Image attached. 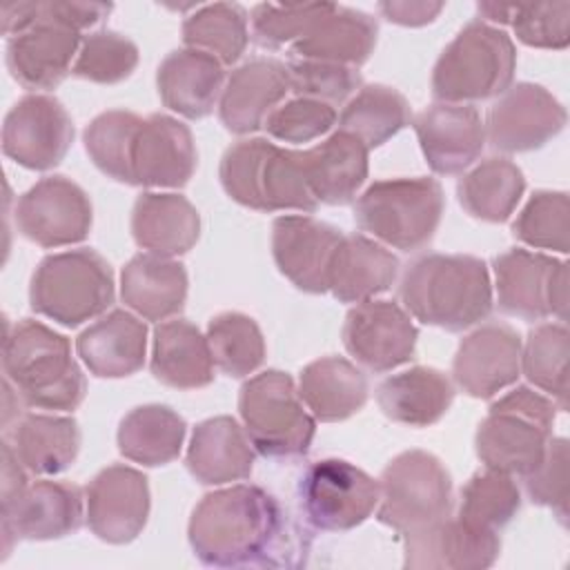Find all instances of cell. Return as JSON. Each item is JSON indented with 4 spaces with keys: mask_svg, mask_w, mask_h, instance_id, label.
Instances as JSON below:
<instances>
[{
    "mask_svg": "<svg viewBox=\"0 0 570 570\" xmlns=\"http://www.w3.org/2000/svg\"><path fill=\"white\" fill-rule=\"evenodd\" d=\"M399 296L416 321L448 332L468 330L492 312L488 265L470 254H423L399 285Z\"/></svg>",
    "mask_w": 570,
    "mask_h": 570,
    "instance_id": "cell-2",
    "label": "cell"
},
{
    "mask_svg": "<svg viewBox=\"0 0 570 570\" xmlns=\"http://www.w3.org/2000/svg\"><path fill=\"white\" fill-rule=\"evenodd\" d=\"M187 423L169 405L149 403L127 412L118 425V450L125 459L156 468L178 459Z\"/></svg>",
    "mask_w": 570,
    "mask_h": 570,
    "instance_id": "cell-38",
    "label": "cell"
},
{
    "mask_svg": "<svg viewBox=\"0 0 570 570\" xmlns=\"http://www.w3.org/2000/svg\"><path fill=\"white\" fill-rule=\"evenodd\" d=\"M223 62L198 49H176L165 56L156 71L163 105L189 120L212 114L223 94Z\"/></svg>",
    "mask_w": 570,
    "mask_h": 570,
    "instance_id": "cell-26",
    "label": "cell"
},
{
    "mask_svg": "<svg viewBox=\"0 0 570 570\" xmlns=\"http://www.w3.org/2000/svg\"><path fill=\"white\" fill-rule=\"evenodd\" d=\"M187 285L183 263L158 254H136L122 267L120 298L138 316L163 321L185 307Z\"/></svg>",
    "mask_w": 570,
    "mask_h": 570,
    "instance_id": "cell-32",
    "label": "cell"
},
{
    "mask_svg": "<svg viewBox=\"0 0 570 570\" xmlns=\"http://www.w3.org/2000/svg\"><path fill=\"white\" fill-rule=\"evenodd\" d=\"M149 367L163 385L176 390H198L214 381L207 336L187 318H174L154 330Z\"/></svg>",
    "mask_w": 570,
    "mask_h": 570,
    "instance_id": "cell-35",
    "label": "cell"
},
{
    "mask_svg": "<svg viewBox=\"0 0 570 570\" xmlns=\"http://www.w3.org/2000/svg\"><path fill=\"white\" fill-rule=\"evenodd\" d=\"M138 65V47L118 31H96L82 38L71 73L96 85H118L127 80Z\"/></svg>",
    "mask_w": 570,
    "mask_h": 570,
    "instance_id": "cell-48",
    "label": "cell"
},
{
    "mask_svg": "<svg viewBox=\"0 0 570 570\" xmlns=\"http://www.w3.org/2000/svg\"><path fill=\"white\" fill-rule=\"evenodd\" d=\"M114 296V272L89 247L45 256L29 285L31 309L65 327L100 316Z\"/></svg>",
    "mask_w": 570,
    "mask_h": 570,
    "instance_id": "cell-8",
    "label": "cell"
},
{
    "mask_svg": "<svg viewBox=\"0 0 570 570\" xmlns=\"http://www.w3.org/2000/svg\"><path fill=\"white\" fill-rule=\"evenodd\" d=\"M87 525L107 543L122 546L134 541L149 519L147 476L129 465L100 470L85 488Z\"/></svg>",
    "mask_w": 570,
    "mask_h": 570,
    "instance_id": "cell-17",
    "label": "cell"
},
{
    "mask_svg": "<svg viewBox=\"0 0 570 570\" xmlns=\"http://www.w3.org/2000/svg\"><path fill=\"white\" fill-rule=\"evenodd\" d=\"M207 343L218 370L243 379L265 361V338L258 323L243 312L216 314L207 325Z\"/></svg>",
    "mask_w": 570,
    "mask_h": 570,
    "instance_id": "cell-44",
    "label": "cell"
},
{
    "mask_svg": "<svg viewBox=\"0 0 570 570\" xmlns=\"http://www.w3.org/2000/svg\"><path fill=\"white\" fill-rule=\"evenodd\" d=\"M76 350L98 379L131 376L145 363L147 325L127 309H111L80 332Z\"/></svg>",
    "mask_w": 570,
    "mask_h": 570,
    "instance_id": "cell-28",
    "label": "cell"
},
{
    "mask_svg": "<svg viewBox=\"0 0 570 570\" xmlns=\"http://www.w3.org/2000/svg\"><path fill=\"white\" fill-rule=\"evenodd\" d=\"M376 401L390 421L410 428H428L441 421L450 410L454 385L441 370L416 365L387 376L376 390Z\"/></svg>",
    "mask_w": 570,
    "mask_h": 570,
    "instance_id": "cell-34",
    "label": "cell"
},
{
    "mask_svg": "<svg viewBox=\"0 0 570 570\" xmlns=\"http://www.w3.org/2000/svg\"><path fill=\"white\" fill-rule=\"evenodd\" d=\"M73 142V122L53 96L20 98L2 122V151L13 163L45 171L60 165Z\"/></svg>",
    "mask_w": 570,
    "mask_h": 570,
    "instance_id": "cell-14",
    "label": "cell"
},
{
    "mask_svg": "<svg viewBox=\"0 0 570 570\" xmlns=\"http://www.w3.org/2000/svg\"><path fill=\"white\" fill-rule=\"evenodd\" d=\"M198 154L185 122L167 114L140 120L131 142L129 171L138 187H183L196 171Z\"/></svg>",
    "mask_w": 570,
    "mask_h": 570,
    "instance_id": "cell-20",
    "label": "cell"
},
{
    "mask_svg": "<svg viewBox=\"0 0 570 570\" xmlns=\"http://www.w3.org/2000/svg\"><path fill=\"white\" fill-rule=\"evenodd\" d=\"M247 40V11L236 2L203 4L183 22V42L223 65H234L245 53Z\"/></svg>",
    "mask_w": 570,
    "mask_h": 570,
    "instance_id": "cell-41",
    "label": "cell"
},
{
    "mask_svg": "<svg viewBox=\"0 0 570 570\" xmlns=\"http://www.w3.org/2000/svg\"><path fill=\"white\" fill-rule=\"evenodd\" d=\"M519 508L521 492L512 474L485 468L483 472L472 474L468 483L461 488L459 519L472 525L499 532L517 517Z\"/></svg>",
    "mask_w": 570,
    "mask_h": 570,
    "instance_id": "cell-45",
    "label": "cell"
},
{
    "mask_svg": "<svg viewBox=\"0 0 570 570\" xmlns=\"http://www.w3.org/2000/svg\"><path fill=\"white\" fill-rule=\"evenodd\" d=\"M11 448L33 474H60L80 452V428L73 416L24 414L11 432Z\"/></svg>",
    "mask_w": 570,
    "mask_h": 570,
    "instance_id": "cell-37",
    "label": "cell"
},
{
    "mask_svg": "<svg viewBox=\"0 0 570 570\" xmlns=\"http://www.w3.org/2000/svg\"><path fill=\"white\" fill-rule=\"evenodd\" d=\"M131 236L158 256H180L200 236L198 209L180 194L142 191L131 209Z\"/></svg>",
    "mask_w": 570,
    "mask_h": 570,
    "instance_id": "cell-31",
    "label": "cell"
},
{
    "mask_svg": "<svg viewBox=\"0 0 570 570\" xmlns=\"http://www.w3.org/2000/svg\"><path fill=\"white\" fill-rule=\"evenodd\" d=\"M238 414L249 443L265 459L303 456L316 434L294 379L281 370H265L243 383Z\"/></svg>",
    "mask_w": 570,
    "mask_h": 570,
    "instance_id": "cell-9",
    "label": "cell"
},
{
    "mask_svg": "<svg viewBox=\"0 0 570 570\" xmlns=\"http://www.w3.org/2000/svg\"><path fill=\"white\" fill-rule=\"evenodd\" d=\"M557 405L525 385H517L488 407L474 448L488 470L528 474L539 465L552 436Z\"/></svg>",
    "mask_w": 570,
    "mask_h": 570,
    "instance_id": "cell-6",
    "label": "cell"
},
{
    "mask_svg": "<svg viewBox=\"0 0 570 570\" xmlns=\"http://www.w3.org/2000/svg\"><path fill=\"white\" fill-rule=\"evenodd\" d=\"M521 374V338L505 323H485L468 334L454 354L452 376L472 399H492Z\"/></svg>",
    "mask_w": 570,
    "mask_h": 570,
    "instance_id": "cell-22",
    "label": "cell"
},
{
    "mask_svg": "<svg viewBox=\"0 0 570 570\" xmlns=\"http://www.w3.org/2000/svg\"><path fill=\"white\" fill-rule=\"evenodd\" d=\"M289 91L287 65L274 58H254L232 71L218 100V116L227 131L252 134Z\"/></svg>",
    "mask_w": 570,
    "mask_h": 570,
    "instance_id": "cell-25",
    "label": "cell"
},
{
    "mask_svg": "<svg viewBox=\"0 0 570 570\" xmlns=\"http://www.w3.org/2000/svg\"><path fill=\"white\" fill-rule=\"evenodd\" d=\"M298 394L318 421L336 423L354 416L367 403L370 383L352 361L323 356L303 367Z\"/></svg>",
    "mask_w": 570,
    "mask_h": 570,
    "instance_id": "cell-36",
    "label": "cell"
},
{
    "mask_svg": "<svg viewBox=\"0 0 570 570\" xmlns=\"http://www.w3.org/2000/svg\"><path fill=\"white\" fill-rule=\"evenodd\" d=\"M445 209L436 178H387L372 183L354 205L356 225L401 252L430 245Z\"/></svg>",
    "mask_w": 570,
    "mask_h": 570,
    "instance_id": "cell-7",
    "label": "cell"
},
{
    "mask_svg": "<svg viewBox=\"0 0 570 570\" xmlns=\"http://www.w3.org/2000/svg\"><path fill=\"white\" fill-rule=\"evenodd\" d=\"M419 330L394 301H363L345 314L343 345L358 365L383 374L407 363L416 352Z\"/></svg>",
    "mask_w": 570,
    "mask_h": 570,
    "instance_id": "cell-16",
    "label": "cell"
},
{
    "mask_svg": "<svg viewBox=\"0 0 570 570\" xmlns=\"http://www.w3.org/2000/svg\"><path fill=\"white\" fill-rule=\"evenodd\" d=\"M4 379L29 407L76 410L87 394V379L71 356L67 336L40 321L22 318L4 336Z\"/></svg>",
    "mask_w": 570,
    "mask_h": 570,
    "instance_id": "cell-3",
    "label": "cell"
},
{
    "mask_svg": "<svg viewBox=\"0 0 570 570\" xmlns=\"http://www.w3.org/2000/svg\"><path fill=\"white\" fill-rule=\"evenodd\" d=\"M114 9L111 2H76V0H49V2H33V0H18L2 4V33L16 36L29 29L36 20H51L76 31L94 27L102 22L109 11Z\"/></svg>",
    "mask_w": 570,
    "mask_h": 570,
    "instance_id": "cell-49",
    "label": "cell"
},
{
    "mask_svg": "<svg viewBox=\"0 0 570 570\" xmlns=\"http://www.w3.org/2000/svg\"><path fill=\"white\" fill-rule=\"evenodd\" d=\"M566 107L541 85L517 82L490 107L485 138L505 154L532 151L550 142L566 127Z\"/></svg>",
    "mask_w": 570,
    "mask_h": 570,
    "instance_id": "cell-15",
    "label": "cell"
},
{
    "mask_svg": "<svg viewBox=\"0 0 570 570\" xmlns=\"http://www.w3.org/2000/svg\"><path fill=\"white\" fill-rule=\"evenodd\" d=\"M225 194L256 212H316L318 200L309 189L303 151L285 149L267 138L234 142L218 169Z\"/></svg>",
    "mask_w": 570,
    "mask_h": 570,
    "instance_id": "cell-4",
    "label": "cell"
},
{
    "mask_svg": "<svg viewBox=\"0 0 570 570\" xmlns=\"http://www.w3.org/2000/svg\"><path fill=\"white\" fill-rule=\"evenodd\" d=\"M412 125L425 163L439 176L461 174L485 145V127L472 105L436 102L423 109Z\"/></svg>",
    "mask_w": 570,
    "mask_h": 570,
    "instance_id": "cell-23",
    "label": "cell"
},
{
    "mask_svg": "<svg viewBox=\"0 0 570 570\" xmlns=\"http://www.w3.org/2000/svg\"><path fill=\"white\" fill-rule=\"evenodd\" d=\"M140 116L125 109L98 114L85 129V149L91 163L109 178L131 185L129 156L131 142L140 127Z\"/></svg>",
    "mask_w": 570,
    "mask_h": 570,
    "instance_id": "cell-46",
    "label": "cell"
},
{
    "mask_svg": "<svg viewBox=\"0 0 570 570\" xmlns=\"http://www.w3.org/2000/svg\"><path fill=\"white\" fill-rule=\"evenodd\" d=\"M476 9L490 22L512 24L517 38L528 47L566 49L570 45V2L566 0L539 4L479 2Z\"/></svg>",
    "mask_w": 570,
    "mask_h": 570,
    "instance_id": "cell-42",
    "label": "cell"
},
{
    "mask_svg": "<svg viewBox=\"0 0 570 570\" xmlns=\"http://www.w3.org/2000/svg\"><path fill=\"white\" fill-rule=\"evenodd\" d=\"M82 492L67 481L29 483L16 499L2 505L4 550L13 539L51 541L76 534L85 519Z\"/></svg>",
    "mask_w": 570,
    "mask_h": 570,
    "instance_id": "cell-18",
    "label": "cell"
},
{
    "mask_svg": "<svg viewBox=\"0 0 570 570\" xmlns=\"http://www.w3.org/2000/svg\"><path fill=\"white\" fill-rule=\"evenodd\" d=\"M343 232L312 216H278L272 223V254L278 272L307 294H325L334 249Z\"/></svg>",
    "mask_w": 570,
    "mask_h": 570,
    "instance_id": "cell-21",
    "label": "cell"
},
{
    "mask_svg": "<svg viewBox=\"0 0 570 570\" xmlns=\"http://www.w3.org/2000/svg\"><path fill=\"white\" fill-rule=\"evenodd\" d=\"M568 476L570 443L563 436H550L539 465L521 476L528 499L537 505L550 508L561 525L568 521Z\"/></svg>",
    "mask_w": 570,
    "mask_h": 570,
    "instance_id": "cell-52",
    "label": "cell"
},
{
    "mask_svg": "<svg viewBox=\"0 0 570 570\" xmlns=\"http://www.w3.org/2000/svg\"><path fill=\"white\" fill-rule=\"evenodd\" d=\"M332 2H303V4H274L261 2L252 9V36L258 47L278 49L301 40L312 24L323 18Z\"/></svg>",
    "mask_w": 570,
    "mask_h": 570,
    "instance_id": "cell-50",
    "label": "cell"
},
{
    "mask_svg": "<svg viewBox=\"0 0 570 570\" xmlns=\"http://www.w3.org/2000/svg\"><path fill=\"white\" fill-rule=\"evenodd\" d=\"M287 76L289 91L298 98H312L327 105L345 102L363 85V78L354 67L318 60L289 58Z\"/></svg>",
    "mask_w": 570,
    "mask_h": 570,
    "instance_id": "cell-51",
    "label": "cell"
},
{
    "mask_svg": "<svg viewBox=\"0 0 570 570\" xmlns=\"http://www.w3.org/2000/svg\"><path fill=\"white\" fill-rule=\"evenodd\" d=\"M443 2L432 0H387L379 2V11L387 22L401 24V27H423L432 22L441 11Z\"/></svg>",
    "mask_w": 570,
    "mask_h": 570,
    "instance_id": "cell-54",
    "label": "cell"
},
{
    "mask_svg": "<svg viewBox=\"0 0 570 570\" xmlns=\"http://www.w3.org/2000/svg\"><path fill=\"white\" fill-rule=\"evenodd\" d=\"M367 154L370 149L343 129L305 149V176L316 200L325 205L352 203L367 178Z\"/></svg>",
    "mask_w": 570,
    "mask_h": 570,
    "instance_id": "cell-33",
    "label": "cell"
},
{
    "mask_svg": "<svg viewBox=\"0 0 570 570\" xmlns=\"http://www.w3.org/2000/svg\"><path fill=\"white\" fill-rule=\"evenodd\" d=\"M305 521L323 532L361 525L379 505V481L343 459L314 461L298 481Z\"/></svg>",
    "mask_w": 570,
    "mask_h": 570,
    "instance_id": "cell-11",
    "label": "cell"
},
{
    "mask_svg": "<svg viewBox=\"0 0 570 570\" xmlns=\"http://www.w3.org/2000/svg\"><path fill=\"white\" fill-rule=\"evenodd\" d=\"M80 45V31L51 20H36L29 29L9 36L7 69L24 89H56L71 73V60Z\"/></svg>",
    "mask_w": 570,
    "mask_h": 570,
    "instance_id": "cell-24",
    "label": "cell"
},
{
    "mask_svg": "<svg viewBox=\"0 0 570 570\" xmlns=\"http://www.w3.org/2000/svg\"><path fill=\"white\" fill-rule=\"evenodd\" d=\"M570 334L566 323H541L530 330L521 347V365L528 381L550 394L559 410H568Z\"/></svg>",
    "mask_w": 570,
    "mask_h": 570,
    "instance_id": "cell-43",
    "label": "cell"
},
{
    "mask_svg": "<svg viewBox=\"0 0 570 570\" xmlns=\"http://www.w3.org/2000/svg\"><path fill=\"white\" fill-rule=\"evenodd\" d=\"M412 120L410 102L387 85H365L343 107L338 125L367 149L381 147Z\"/></svg>",
    "mask_w": 570,
    "mask_h": 570,
    "instance_id": "cell-40",
    "label": "cell"
},
{
    "mask_svg": "<svg viewBox=\"0 0 570 570\" xmlns=\"http://www.w3.org/2000/svg\"><path fill=\"white\" fill-rule=\"evenodd\" d=\"M514 69L512 38L483 20H470L441 51L432 69V96L454 105L488 100L512 85Z\"/></svg>",
    "mask_w": 570,
    "mask_h": 570,
    "instance_id": "cell-5",
    "label": "cell"
},
{
    "mask_svg": "<svg viewBox=\"0 0 570 570\" xmlns=\"http://www.w3.org/2000/svg\"><path fill=\"white\" fill-rule=\"evenodd\" d=\"M399 274V258L363 234H343L334 249L327 292L341 303H363L387 292Z\"/></svg>",
    "mask_w": 570,
    "mask_h": 570,
    "instance_id": "cell-30",
    "label": "cell"
},
{
    "mask_svg": "<svg viewBox=\"0 0 570 570\" xmlns=\"http://www.w3.org/2000/svg\"><path fill=\"white\" fill-rule=\"evenodd\" d=\"M336 122V109L327 102L312 98H294L285 105L276 107L267 120L265 129L272 138L283 142H309L323 134H327Z\"/></svg>",
    "mask_w": 570,
    "mask_h": 570,
    "instance_id": "cell-53",
    "label": "cell"
},
{
    "mask_svg": "<svg viewBox=\"0 0 570 570\" xmlns=\"http://www.w3.org/2000/svg\"><path fill=\"white\" fill-rule=\"evenodd\" d=\"M525 191L523 171L508 158H485L456 185L461 207L479 220L505 223Z\"/></svg>",
    "mask_w": 570,
    "mask_h": 570,
    "instance_id": "cell-39",
    "label": "cell"
},
{
    "mask_svg": "<svg viewBox=\"0 0 570 570\" xmlns=\"http://www.w3.org/2000/svg\"><path fill=\"white\" fill-rule=\"evenodd\" d=\"M452 510V476L439 456L407 450L394 456L379 479L376 519L407 534L432 525Z\"/></svg>",
    "mask_w": 570,
    "mask_h": 570,
    "instance_id": "cell-10",
    "label": "cell"
},
{
    "mask_svg": "<svg viewBox=\"0 0 570 570\" xmlns=\"http://www.w3.org/2000/svg\"><path fill=\"white\" fill-rule=\"evenodd\" d=\"M376 36V18L361 9L334 4L301 40L289 47V58L334 62L356 69L374 51Z\"/></svg>",
    "mask_w": 570,
    "mask_h": 570,
    "instance_id": "cell-29",
    "label": "cell"
},
{
    "mask_svg": "<svg viewBox=\"0 0 570 570\" xmlns=\"http://www.w3.org/2000/svg\"><path fill=\"white\" fill-rule=\"evenodd\" d=\"M187 539L209 568H296L309 550L278 499L252 483L205 494L191 512Z\"/></svg>",
    "mask_w": 570,
    "mask_h": 570,
    "instance_id": "cell-1",
    "label": "cell"
},
{
    "mask_svg": "<svg viewBox=\"0 0 570 570\" xmlns=\"http://www.w3.org/2000/svg\"><path fill=\"white\" fill-rule=\"evenodd\" d=\"M570 234V200L566 191L539 189L534 191L517 220L512 223V236L534 249H552L568 254Z\"/></svg>",
    "mask_w": 570,
    "mask_h": 570,
    "instance_id": "cell-47",
    "label": "cell"
},
{
    "mask_svg": "<svg viewBox=\"0 0 570 570\" xmlns=\"http://www.w3.org/2000/svg\"><path fill=\"white\" fill-rule=\"evenodd\" d=\"M497 303L503 314L523 321L568 318V265L541 252L508 249L492 261Z\"/></svg>",
    "mask_w": 570,
    "mask_h": 570,
    "instance_id": "cell-12",
    "label": "cell"
},
{
    "mask_svg": "<svg viewBox=\"0 0 570 570\" xmlns=\"http://www.w3.org/2000/svg\"><path fill=\"white\" fill-rule=\"evenodd\" d=\"M410 570H483L501 550L497 530L445 517L432 525L403 534Z\"/></svg>",
    "mask_w": 570,
    "mask_h": 570,
    "instance_id": "cell-19",
    "label": "cell"
},
{
    "mask_svg": "<svg viewBox=\"0 0 570 570\" xmlns=\"http://www.w3.org/2000/svg\"><path fill=\"white\" fill-rule=\"evenodd\" d=\"M185 465L203 485L243 481L254 470V450L234 416H212L194 428Z\"/></svg>",
    "mask_w": 570,
    "mask_h": 570,
    "instance_id": "cell-27",
    "label": "cell"
},
{
    "mask_svg": "<svg viewBox=\"0 0 570 570\" xmlns=\"http://www.w3.org/2000/svg\"><path fill=\"white\" fill-rule=\"evenodd\" d=\"M94 209L87 191L67 176H47L16 205L18 232L40 247H65L89 236Z\"/></svg>",
    "mask_w": 570,
    "mask_h": 570,
    "instance_id": "cell-13",
    "label": "cell"
}]
</instances>
